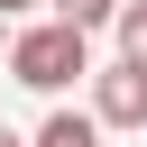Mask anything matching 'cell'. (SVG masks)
I'll use <instances>...</instances> for the list:
<instances>
[{"label": "cell", "instance_id": "1", "mask_svg": "<svg viewBox=\"0 0 147 147\" xmlns=\"http://www.w3.org/2000/svg\"><path fill=\"white\" fill-rule=\"evenodd\" d=\"M9 74H18L28 92H64V83H83V74H92V46H83V28L46 18V28H28V37L9 46Z\"/></svg>", "mask_w": 147, "mask_h": 147}, {"label": "cell", "instance_id": "2", "mask_svg": "<svg viewBox=\"0 0 147 147\" xmlns=\"http://www.w3.org/2000/svg\"><path fill=\"white\" fill-rule=\"evenodd\" d=\"M92 119L101 129H147V64H101L92 74Z\"/></svg>", "mask_w": 147, "mask_h": 147}, {"label": "cell", "instance_id": "3", "mask_svg": "<svg viewBox=\"0 0 147 147\" xmlns=\"http://www.w3.org/2000/svg\"><path fill=\"white\" fill-rule=\"evenodd\" d=\"M28 147H101V119H92V110H46V129H37Z\"/></svg>", "mask_w": 147, "mask_h": 147}, {"label": "cell", "instance_id": "4", "mask_svg": "<svg viewBox=\"0 0 147 147\" xmlns=\"http://www.w3.org/2000/svg\"><path fill=\"white\" fill-rule=\"evenodd\" d=\"M110 28H119V55H129V64H147V0H119V18H110Z\"/></svg>", "mask_w": 147, "mask_h": 147}, {"label": "cell", "instance_id": "5", "mask_svg": "<svg viewBox=\"0 0 147 147\" xmlns=\"http://www.w3.org/2000/svg\"><path fill=\"white\" fill-rule=\"evenodd\" d=\"M55 18H64V28H83V37H92V28H101V18H119V0H55Z\"/></svg>", "mask_w": 147, "mask_h": 147}, {"label": "cell", "instance_id": "6", "mask_svg": "<svg viewBox=\"0 0 147 147\" xmlns=\"http://www.w3.org/2000/svg\"><path fill=\"white\" fill-rule=\"evenodd\" d=\"M28 9H37V0H0V18H28Z\"/></svg>", "mask_w": 147, "mask_h": 147}, {"label": "cell", "instance_id": "7", "mask_svg": "<svg viewBox=\"0 0 147 147\" xmlns=\"http://www.w3.org/2000/svg\"><path fill=\"white\" fill-rule=\"evenodd\" d=\"M0 147H28V138H18V129H0Z\"/></svg>", "mask_w": 147, "mask_h": 147}]
</instances>
